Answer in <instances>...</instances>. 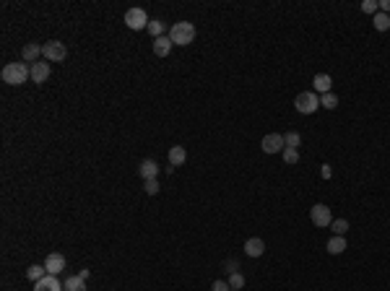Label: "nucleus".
Instances as JSON below:
<instances>
[{
	"label": "nucleus",
	"instance_id": "obj_19",
	"mask_svg": "<svg viewBox=\"0 0 390 291\" xmlns=\"http://www.w3.org/2000/svg\"><path fill=\"white\" fill-rule=\"evenodd\" d=\"M44 275H50L44 265H29V268H26V278H29V281H34V283L42 281Z\"/></svg>",
	"mask_w": 390,
	"mask_h": 291
},
{
	"label": "nucleus",
	"instance_id": "obj_14",
	"mask_svg": "<svg viewBox=\"0 0 390 291\" xmlns=\"http://www.w3.org/2000/svg\"><path fill=\"white\" fill-rule=\"evenodd\" d=\"M331 86H333V78L328 73H318L312 78V88L318 91V94H331Z\"/></svg>",
	"mask_w": 390,
	"mask_h": 291
},
{
	"label": "nucleus",
	"instance_id": "obj_11",
	"mask_svg": "<svg viewBox=\"0 0 390 291\" xmlns=\"http://www.w3.org/2000/svg\"><path fill=\"white\" fill-rule=\"evenodd\" d=\"M21 57H24L26 65H34V63H39V57H42V47L37 42H29L26 47L21 50Z\"/></svg>",
	"mask_w": 390,
	"mask_h": 291
},
{
	"label": "nucleus",
	"instance_id": "obj_31",
	"mask_svg": "<svg viewBox=\"0 0 390 291\" xmlns=\"http://www.w3.org/2000/svg\"><path fill=\"white\" fill-rule=\"evenodd\" d=\"M320 177H323V179H331V177H333L331 164H323V166H320Z\"/></svg>",
	"mask_w": 390,
	"mask_h": 291
},
{
	"label": "nucleus",
	"instance_id": "obj_12",
	"mask_svg": "<svg viewBox=\"0 0 390 291\" xmlns=\"http://www.w3.org/2000/svg\"><path fill=\"white\" fill-rule=\"evenodd\" d=\"M265 252V242L260 239V237H250L247 242H245V255L247 257H260Z\"/></svg>",
	"mask_w": 390,
	"mask_h": 291
},
{
	"label": "nucleus",
	"instance_id": "obj_21",
	"mask_svg": "<svg viewBox=\"0 0 390 291\" xmlns=\"http://www.w3.org/2000/svg\"><path fill=\"white\" fill-rule=\"evenodd\" d=\"M65 291H86V281L81 278V275H70V278L63 281Z\"/></svg>",
	"mask_w": 390,
	"mask_h": 291
},
{
	"label": "nucleus",
	"instance_id": "obj_5",
	"mask_svg": "<svg viewBox=\"0 0 390 291\" xmlns=\"http://www.w3.org/2000/svg\"><path fill=\"white\" fill-rule=\"evenodd\" d=\"M148 13L143 8H128L125 11V26L133 29V32H141V29H148Z\"/></svg>",
	"mask_w": 390,
	"mask_h": 291
},
{
	"label": "nucleus",
	"instance_id": "obj_8",
	"mask_svg": "<svg viewBox=\"0 0 390 291\" xmlns=\"http://www.w3.org/2000/svg\"><path fill=\"white\" fill-rule=\"evenodd\" d=\"M44 268H47L50 275H60L65 270V255H60V252H50L47 260H44Z\"/></svg>",
	"mask_w": 390,
	"mask_h": 291
},
{
	"label": "nucleus",
	"instance_id": "obj_15",
	"mask_svg": "<svg viewBox=\"0 0 390 291\" xmlns=\"http://www.w3.org/2000/svg\"><path fill=\"white\" fill-rule=\"evenodd\" d=\"M172 39H169V34H164V37H156L154 39V55L156 57H167L169 52H172Z\"/></svg>",
	"mask_w": 390,
	"mask_h": 291
},
{
	"label": "nucleus",
	"instance_id": "obj_25",
	"mask_svg": "<svg viewBox=\"0 0 390 291\" xmlns=\"http://www.w3.org/2000/svg\"><path fill=\"white\" fill-rule=\"evenodd\" d=\"M229 286H232V291H239V288L245 286V275L242 273H232L229 275Z\"/></svg>",
	"mask_w": 390,
	"mask_h": 291
},
{
	"label": "nucleus",
	"instance_id": "obj_24",
	"mask_svg": "<svg viewBox=\"0 0 390 291\" xmlns=\"http://www.w3.org/2000/svg\"><path fill=\"white\" fill-rule=\"evenodd\" d=\"M320 107H325V110H336V107H338V96L333 94V91H331V94H323L320 96Z\"/></svg>",
	"mask_w": 390,
	"mask_h": 291
},
{
	"label": "nucleus",
	"instance_id": "obj_26",
	"mask_svg": "<svg viewBox=\"0 0 390 291\" xmlns=\"http://www.w3.org/2000/svg\"><path fill=\"white\" fill-rule=\"evenodd\" d=\"M362 11L369 13V16H374V13L380 11V3H377V0H364V3H362Z\"/></svg>",
	"mask_w": 390,
	"mask_h": 291
},
{
	"label": "nucleus",
	"instance_id": "obj_28",
	"mask_svg": "<svg viewBox=\"0 0 390 291\" xmlns=\"http://www.w3.org/2000/svg\"><path fill=\"white\" fill-rule=\"evenodd\" d=\"M143 190H146L148 195H156V192L161 190V185H159V179H148V182H143Z\"/></svg>",
	"mask_w": 390,
	"mask_h": 291
},
{
	"label": "nucleus",
	"instance_id": "obj_23",
	"mask_svg": "<svg viewBox=\"0 0 390 291\" xmlns=\"http://www.w3.org/2000/svg\"><path fill=\"white\" fill-rule=\"evenodd\" d=\"M283 143H286V148H297L299 151V146H302V135H299L297 130H291V133L283 135Z\"/></svg>",
	"mask_w": 390,
	"mask_h": 291
},
{
	"label": "nucleus",
	"instance_id": "obj_9",
	"mask_svg": "<svg viewBox=\"0 0 390 291\" xmlns=\"http://www.w3.org/2000/svg\"><path fill=\"white\" fill-rule=\"evenodd\" d=\"M159 172H161V166H159L154 159H143V161H141V166H138V174H141V179H143V182L156 179V177H159Z\"/></svg>",
	"mask_w": 390,
	"mask_h": 291
},
{
	"label": "nucleus",
	"instance_id": "obj_2",
	"mask_svg": "<svg viewBox=\"0 0 390 291\" xmlns=\"http://www.w3.org/2000/svg\"><path fill=\"white\" fill-rule=\"evenodd\" d=\"M169 39L172 44H179V47H187V44L195 42V24L190 21H177L172 29H169Z\"/></svg>",
	"mask_w": 390,
	"mask_h": 291
},
{
	"label": "nucleus",
	"instance_id": "obj_4",
	"mask_svg": "<svg viewBox=\"0 0 390 291\" xmlns=\"http://www.w3.org/2000/svg\"><path fill=\"white\" fill-rule=\"evenodd\" d=\"M42 57L47 60V63H63V60L68 57V50H65V44H63V42L50 39V42H44V44H42Z\"/></svg>",
	"mask_w": 390,
	"mask_h": 291
},
{
	"label": "nucleus",
	"instance_id": "obj_7",
	"mask_svg": "<svg viewBox=\"0 0 390 291\" xmlns=\"http://www.w3.org/2000/svg\"><path fill=\"white\" fill-rule=\"evenodd\" d=\"M260 148L265 151V154H283L286 143H283V135H281V133H268V135L263 138Z\"/></svg>",
	"mask_w": 390,
	"mask_h": 291
},
{
	"label": "nucleus",
	"instance_id": "obj_17",
	"mask_svg": "<svg viewBox=\"0 0 390 291\" xmlns=\"http://www.w3.org/2000/svg\"><path fill=\"white\" fill-rule=\"evenodd\" d=\"M349 247V244H346V237H331V239H328V252H331V255H341L343 250H346Z\"/></svg>",
	"mask_w": 390,
	"mask_h": 291
},
{
	"label": "nucleus",
	"instance_id": "obj_22",
	"mask_svg": "<svg viewBox=\"0 0 390 291\" xmlns=\"http://www.w3.org/2000/svg\"><path fill=\"white\" fill-rule=\"evenodd\" d=\"M331 232H333L336 237H346V232H349V221H346V219H333Z\"/></svg>",
	"mask_w": 390,
	"mask_h": 291
},
{
	"label": "nucleus",
	"instance_id": "obj_20",
	"mask_svg": "<svg viewBox=\"0 0 390 291\" xmlns=\"http://www.w3.org/2000/svg\"><path fill=\"white\" fill-rule=\"evenodd\" d=\"M372 24H374L377 32H387V29H390V16H387V13H382V11H377L372 16Z\"/></svg>",
	"mask_w": 390,
	"mask_h": 291
},
{
	"label": "nucleus",
	"instance_id": "obj_6",
	"mask_svg": "<svg viewBox=\"0 0 390 291\" xmlns=\"http://www.w3.org/2000/svg\"><path fill=\"white\" fill-rule=\"evenodd\" d=\"M310 221H312L315 226L325 229V226L333 224V213H331V208H328L325 203H315V206L310 208Z\"/></svg>",
	"mask_w": 390,
	"mask_h": 291
},
{
	"label": "nucleus",
	"instance_id": "obj_27",
	"mask_svg": "<svg viewBox=\"0 0 390 291\" xmlns=\"http://www.w3.org/2000/svg\"><path fill=\"white\" fill-rule=\"evenodd\" d=\"M283 161H286V164H297L299 161V151L297 148H283Z\"/></svg>",
	"mask_w": 390,
	"mask_h": 291
},
{
	"label": "nucleus",
	"instance_id": "obj_16",
	"mask_svg": "<svg viewBox=\"0 0 390 291\" xmlns=\"http://www.w3.org/2000/svg\"><path fill=\"white\" fill-rule=\"evenodd\" d=\"M185 161H187L185 146H172V148H169V164H172V166H182Z\"/></svg>",
	"mask_w": 390,
	"mask_h": 291
},
{
	"label": "nucleus",
	"instance_id": "obj_32",
	"mask_svg": "<svg viewBox=\"0 0 390 291\" xmlns=\"http://www.w3.org/2000/svg\"><path fill=\"white\" fill-rule=\"evenodd\" d=\"M380 11L390 16V0H380Z\"/></svg>",
	"mask_w": 390,
	"mask_h": 291
},
{
	"label": "nucleus",
	"instance_id": "obj_3",
	"mask_svg": "<svg viewBox=\"0 0 390 291\" xmlns=\"http://www.w3.org/2000/svg\"><path fill=\"white\" fill-rule=\"evenodd\" d=\"M294 110L299 115H312L320 110V96L315 94V91H302L297 99H294Z\"/></svg>",
	"mask_w": 390,
	"mask_h": 291
},
{
	"label": "nucleus",
	"instance_id": "obj_30",
	"mask_svg": "<svg viewBox=\"0 0 390 291\" xmlns=\"http://www.w3.org/2000/svg\"><path fill=\"white\" fill-rule=\"evenodd\" d=\"M211 291H232V286H229V281H214Z\"/></svg>",
	"mask_w": 390,
	"mask_h": 291
},
{
	"label": "nucleus",
	"instance_id": "obj_29",
	"mask_svg": "<svg viewBox=\"0 0 390 291\" xmlns=\"http://www.w3.org/2000/svg\"><path fill=\"white\" fill-rule=\"evenodd\" d=\"M224 270H227L229 275L232 273H239V263H237L234 257H227V260H224Z\"/></svg>",
	"mask_w": 390,
	"mask_h": 291
},
{
	"label": "nucleus",
	"instance_id": "obj_18",
	"mask_svg": "<svg viewBox=\"0 0 390 291\" xmlns=\"http://www.w3.org/2000/svg\"><path fill=\"white\" fill-rule=\"evenodd\" d=\"M146 32L151 34L154 39H156V37H164V32H167V24H164L161 19H151V21H148V29H146Z\"/></svg>",
	"mask_w": 390,
	"mask_h": 291
},
{
	"label": "nucleus",
	"instance_id": "obj_10",
	"mask_svg": "<svg viewBox=\"0 0 390 291\" xmlns=\"http://www.w3.org/2000/svg\"><path fill=\"white\" fill-rule=\"evenodd\" d=\"M34 291H65V286L60 283L57 275H44L42 281L34 283Z\"/></svg>",
	"mask_w": 390,
	"mask_h": 291
},
{
	"label": "nucleus",
	"instance_id": "obj_1",
	"mask_svg": "<svg viewBox=\"0 0 390 291\" xmlns=\"http://www.w3.org/2000/svg\"><path fill=\"white\" fill-rule=\"evenodd\" d=\"M0 78H3V83H8V86H21V83H26L29 78H32V65L8 63L3 68V73H0Z\"/></svg>",
	"mask_w": 390,
	"mask_h": 291
},
{
	"label": "nucleus",
	"instance_id": "obj_33",
	"mask_svg": "<svg viewBox=\"0 0 390 291\" xmlns=\"http://www.w3.org/2000/svg\"><path fill=\"white\" fill-rule=\"evenodd\" d=\"M78 275H81V278H83V281H86V278H88V275H91V270H88V268H83V270H81V273H78Z\"/></svg>",
	"mask_w": 390,
	"mask_h": 291
},
{
	"label": "nucleus",
	"instance_id": "obj_13",
	"mask_svg": "<svg viewBox=\"0 0 390 291\" xmlns=\"http://www.w3.org/2000/svg\"><path fill=\"white\" fill-rule=\"evenodd\" d=\"M50 73H52L50 63H42V60H39V63L32 65V81H34V83H44V81L50 78Z\"/></svg>",
	"mask_w": 390,
	"mask_h": 291
}]
</instances>
